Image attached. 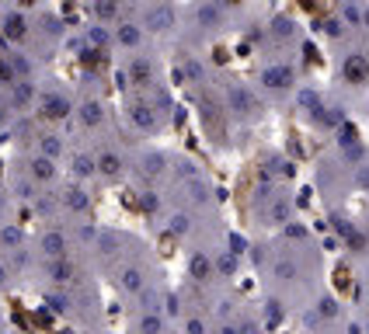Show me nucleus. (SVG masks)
<instances>
[{
  "instance_id": "f3484780",
  "label": "nucleus",
  "mask_w": 369,
  "mask_h": 334,
  "mask_svg": "<svg viewBox=\"0 0 369 334\" xmlns=\"http://www.w3.org/2000/svg\"><path fill=\"white\" fill-rule=\"evenodd\" d=\"M188 271H192V278H199V282L213 278V258L202 254V251H195V254H192V261H188Z\"/></svg>"
},
{
  "instance_id": "ea45409f",
  "label": "nucleus",
  "mask_w": 369,
  "mask_h": 334,
  "mask_svg": "<svg viewBox=\"0 0 369 334\" xmlns=\"http://www.w3.org/2000/svg\"><path fill=\"white\" fill-rule=\"evenodd\" d=\"M0 324H4V317H0Z\"/></svg>"
},
{
  "instance_id": "a878e982",
  "label": "nucleus",
  "mask_w": 369,
  "mask_h": 334,
  "mask_svg": "<svg viewBox=\"0 0 369 334\" xmlns=\"http://www.w3.org/2000/svg\"><path fill=\"white\" fill-rule=\"evenodd\" d=\"M188 230H192V216H188V212H175V216H171V234H175V237H185Z\"/></svg>"
},
{
  "instance_id": "39448f33",
  "label": "nucleus",
  "mask_w": 369,
  "mask_h": 334,
  "mask_svg": "<svg viewBox=\"0 0 369 334\" xmlns=\"http://www.w3.org/2000/svg\"><path fill=\"white\" fill-rule=\"evenodd\" d=\"M126 119H129L136 129H143V133H153V129H157V111H153L150 104H143V101H133V104L126 108Z\"/></svg>"
},
{
  "instance_id": "aec40b11",
  "label": "nucleus",
  "mask_w": 369,
  "mask_h": 334,
  "mask_svg": "<svg viewBox=\"0 0 369 334\" xmlns=\"http://www.w3.org/2000/svg\"><path fill=\"white\" fill-rule=\"evenodd\" d=\"M11 101H14L18 108H28V104L35 101V84H32V80H18V84L11 87Z\"/></svg>"
},
{
  "instance_id": "c756f323",
  "label": "nucleus",
  "mask_w": 369,
  "mask_h": 334,
  "mask_svg": "<svg viewBox=\"0 0 369 334\" xmlns=\"http://www.w3.org/2000/svg\"><path fill=\"white\" fill-rule=\"evenodd\" d=\"M185 334H209V324L202 317H188L185 320Z\"/></svg>"
},
{
  "instance_id": "6e6552de",
  "label": "nucleus",
  "mask_w": 369,
  "mask_h": 334,
  "mask_svg": "<svg viewBox=\"0 0 369 334\" xmlns=\"http://www.w3.org/2000/svg\"><path fill=\"white\" fill-rule=\"evenodd\" d=\"M60 205H63L67 212H74V216L91 212V199H87V192H84V188H77V185H70V188L60 195Z\"/></svg>"
},
{
  "instance_id": "2f4dec72",
  "label": "nucleus",
  "mask_w": 369,
  "mask_h": 334,
  "mask_svg": "<svg viewBox=\"0 0 369 334\" xmlns=\"http://www.w3.org/2000/svg\"><path fill=\"white\" fill-rule=\"evenodd\" d=\"M293 275H296L293 261H279V265H276V278H293Z\"/></svg>"
},
{
  "instance_id": "c9c22d12",
  "label": "nucleus",
  "mask_w": 369,
  "mask_h": 334,
  "mask_svg": "<svg viewBox=\"0 0 369 334\" xmlns=\"http://www.w3.org/2000/svg\"><path fill=\"white\" fill-rule=\"evenodd\" d=\"M220 271H234V258L230 254H220Z\"/></svg>"
},
{
  "instance_id": "473e14b6",
  "label": "nucleus",
  "mask_w": 369,
  "mask_h": 334,
  "mask_svg": "<svg viewBox=\"0 0 369 334\" xmlns=\"http://www.w3.org/2000/svg\"><path fill=\"white\" fill-rule=\"evenodd\" d=\"M35 209L38 212H56V202H52V199H35Z\"/></svg>"
},
{
  "instance_id": "b1692460",
  "label": "nucleus",
  "mask_w": 369,
  "mask_h": 334,
  "mask_svg": "<svg viewBox=\"0 0 369 334\" xmlns=\"http://www.w3.org/2000/svg\"><path fill=\"white\" fill-rule=\"evenodd\" d=\"M129 80H136V84H150V60H143V56L129 60Z\"/></svg>"
},
{
  "instance_id": "e433bc0d",
  "label": "nucleus",
  "mask_w": 369,
  "mask_h": 334,
  "mask_svg": "<svg viewBox=\"0 0 369 334\" xmlns=\"http://www.w3.org/2000/svg\"><path fill=\"white\" fill-rule=\"evenodd\" d=\"M49 303H52V310H67V300L63 296H49Z\"/></svg>"
},
{
  "instance_id": "dca6fc26",
  "label": "nucleus",
  "mask_w": 369,
  "mask_h": 334,
  "mask_svg": "<svg viewBox=\"0 0 369 334\" xmlns=\"http://www.w3.org/2000/svg\"><path fill=\"white\" fill-rule=\"evenodd\" d=\"M21 241H25V234L18 223H4L0 227V251H21Z\"/></svg>"
},
{
  "instance_id": "393cba45",
  "label": "nucleus",
  "mask_w": 369,
  "mask_h": 334,
  "mask_svg": "<svg viewBox=\"0 0 369 334\" xmlns=\"http://www.w3.org/2000/svg\"><path fill=\"white\" fill-rule=\"evenodd\" d=\"M45 275L52 278V282H67V278H70L74 271H70V265H67V261H49V265H45Z\"/></svg>"
},
{
  "instance_id": "f704fd0d",
  "label": "nucleus",
  "mask_w": 369,
  "mask_h": 334,
  "mask_svg": "<svg viewBox=\"0 0 369 334\" xmlns=\"http://www.w3.org/2000/svg\"><path fill=\"white\" fill-rule=\"evenodd\" d=\"M8 282H11V271L4 268V261H0V289H8Z\"/></svg>"
},
{
  "instance_id": "f8f14e48",
  "label": "nucleus",
  "mask_w": 369,
  "mask_h": 334,
  "mask_svg": "<svg viewBox=\"0 0 369 334\" xmlns=\"http://www.w3.org/2000/svg\"><path fill=\"white\" fill-rule=\"evenodd\" d=\"M70 175H74L77 181H91V178H98V160L87 157V153H77V157L70 160Z\"/></svg>"
},
{
  "instance_id": "4be33fe9",
  "label": "nucleus",
  "mask_w": 369,
  "mask_h": 334,
  "mask_svg": "<svg viewBox=\"0 0 369 334\" xmlns=\"http://www.w3.org/2000/svg\"><path fill=\"white\" fill-rule=\"evenodd\" d=\"M269 223L272 227H282V223H289V199H276L272 205H269Z\"/></svg>"
},
{
  "instance_id": "5701e85b",
  "label": "nucleus",
  "mask_w": 369,
  "mask_h": 334,
  "mask_svg": "<svg viewBox=\"0 0 369 334\" xmlns=\"http://www.w3.org/2000/svg\"><path fill=\"white\" fill-rule=\"evenodd\" d=\"M139 334H164V317L161 313H146L143 310V317H139V327H136Z\"/></svg>"
},
{
  "instance_id": "0eeeda50",
  "label": "nucleus",
  "mask_w": 369,
  "mask_h": 334,
  "mask_svg": "<svg viewBox=\"0 0 369 334\" xmlns=\"http://www.w3.org/2000/svg\"><path fill=\"white\" fill-rule=\"evenodd\" d=\"M0 25H4V38H8V42H14V45H21V42L28 38V18H25V14H18V11H8Z\"/></svg>"
},
{
  "instance_id": "ddd939ff",
  "label": "nucleus",
  "mask_w": 369,
  "mask_h": 334,
  "mask_svg": "<svg viewBox=\"0 0 369 334\" xmlns=\"http://www.w3.org/2000/svg\"><path fill=\"white\" fill-rule=\"evenodd\" d=\"M227 98H230V108H234V111H247V115H251V111H258V101H254V94H251L247 87H241V84H234Z\"/></svg>"
},
{
  "instance_id": "1a4fd4ad",
  "label": "nucleus",
  "mask_w": 369,
  "mask_h": 334,
  "mask_svg": "<svg viewBox=\"0 0 369 334\" xmlns=\"http://www.w3.org/2000/svg\"><path fill=\"white\" fill-rule=\"evenodd\" d=\"M119 282H122V289H126L129 296H139V293L146 289V275H143V268L126 265V268L119 271Z\"/></svg>"
},
{
  "instance_id": "9d476101",
  "label": "nucleus",
  "mask_w": 369,
  "mask_h": 334,
  "mask_svg": "<svg viewBox=\"0 0 369 334\" xmlns=\"http://www.w3.org/2000/svg\"><path fill=\"white\" fill-rule=\"evenodd\" d=\"M139 42H143V25L122 21V25L115 28V45H122V49H139Z\"/></svg>"
},
{
  "instance_id": "4c0bfd02",
  "label": "nucleus",
  "mask_w": 369,
  "mask_h": 334,
  "mask_svg": "<svg viewBox=\"0 0 369 334\" xmlns=\"http://www.w3.org/2000/svg\"><path fill=\"white\" fill-rule=\"evenodd\" d=\"M8 119H11V115H8V108H4V104H0V129H4V126H8Z\"/></svg>"
},
{
  "instance_id": "72a5a7b5",
  "label": "nucleus",
  "mask_w": 369,
  "mask_h": 334,
  "mask_svg": "<svg viewBox=\"0 0 369 334\" xmlns=\"http://www.w3.org/2000/svg\"><path fill=\"white\" fill-rule=\"evenodd\" d=\"M91 38H94L98 45H104V42H109V32H104V28H94V32H91Z\"/></svg>"
},
{
  "instance_id": "c85d7f7f",
  "label": "nucleus",
  "mask_w": 369,
  "mask_h": 334,
  "mask_svg": "<svg viewBox=\"0 0 369 334\" xmlns=\"http://www.w3.org/2000/svg\"><path fill=\"white\" fill-rule=\"evenodd\" d=\"M94 14H98L101 21H112V18L122 14V8H115V4H94Z\"/></svg>"
},
{
  "instance_id": "4468645a",
  "label": "nucleus",
  "mask_w": 369,
  "mask_h": 334,
  "mask_svg": "<svg viewBox=\"0 0 369 334\" xmlns=\"http://www.w3.org/2000/svg\"><path fill=\"white\" fill-rule=\"evenodd\" d=\"M261 80H265V87H272V91H286L293 84V70L289 67H269L261 74Z\"/></svg>"
},
{
  "instance_id": "bb28decb",
  "label": "nucleus",
  "mask_w": 369,
  "mask_h": 334,
  "mask_svg": "<svg viewBox=\"0 0 369 334\" xmlns=\"http://www.w3.org/2000/svg\"><path fill=\"white\" fill-rule=\"evenodd\" d=\"M8 60H11V67H14V77H18V80H28V77H32V63L25 60V56H18V52H14V56H8Z\"/></svg>"
},
{
  "instance_id": "2eb2a0df",
  "label": "nucleus",
  "mask_w": 369,
  "mask_h": 334,
  "mask_svg": "<svg viewBox=\"0 0 369 334\" xmlns=\"http://www.w3.org/2000/svg\"><path fill=\"white\" fill-rule=\"evenodd\" d=\"M342 74H345V80L362 84V80L369 77V63H366V56H348L345 67H342Z\"/></svg>"
},
{
  "instance_id": "f257e3e1",
  "label": "nucleus",
  "mask_w": 369,
  "mask_h": 334,
  "mask_svg": "<svg viewBox=\"0 0 369 334\" xmlns=\"http://www.w3.org/2000/svg\"><path fill=\"white\" fill-rule=\"evenodd\" d=\"M70 111H74V101L63 91H42L38 94V119H45V122H63Z\"/></svg>"
},
{
  "instance_id": "a211bd4d",
  "label": "nucleus",
  "mask_w": 369,
  "mask_h": 334,
  "mask_svg": "<svg viewBox=\"0 0 369 334\" xmlns=\"http://www.w3.org/2000/svg\"><path fill=\"white\" fill-rule=\"evenodd\" d=\"M223 11H227V8H220V4H202V8L195 11V21H199L202 28H213V25L223 21Z\"/></svg>"
},
{
  "instance_id": "cd10ccee",
  "label": "nucleus",
  "mask_w": 369,
  "mask_h": 334,
  "mask_svg": "<svg viewBox=\"0 0 369 334\" xmlns=\"http://www.w3.org/2000/svg\"><path fill=\"white\" fill-rule=\"evenodd\" d=\"M35 188H38V185H35L32 178H14V195H18V199H35Z\"/></svg>"
},
{
  "instance_id": "7c9ffc66",
  "label": "nucleus",
  "mask_w": 369,
  "mask_h": 334,
  "mask_svg": "<svg viewBox=\"0 0 369 334\" xmlns=\"http://www.w3.org/2000/svg\"><path fill=\"white\" fill-rule=\"evenodd\" d=\"M188 195H192V202H205V195H209V192H205V185H202V181H192V185H188Z\"/></svg>"
},
{
  "instance_id": "7ed1b4c3",
  "label": "nucleus",
  "mask_w": 369,
  "mask_h": 334,
  "mask_svg": "<svg viewBox=\"0 0 369 334\" xmlns=\"http://www.w3.org/2000/svg\"><path fill=\"white\" fill-rule=\"evenodd\" d=\"M38 247H42V254H45L49 261H67L70 241H67L63 230H45V234L38 237Z\"/></svg>"
},
{
  "instance_id": "412c9836",
  "label": "nucleus",
  "mask_w": 369,
  "mask_h": 334,
  "mask_svg": "<svg viewBox=\"0 0 369 334\" xmlns=\"http://www.w3.org/2000/svg\"><path fill=\"white\" fill-rule=\"evenodd\" d=\"M139 164H143V175H146V178H161L168 160H164V153H146Z\"/></svg>"
},
{
  "instance_id": "423d86ee",
  "label": "nucleus",
  "mask_w": 369,
  "mask_h": 334,
  "mask_svg": "<svg viewBox=\"0 0 369 334\" xmlns=\"http://www.w3.org/2000/svg\"><path fill=\"white\" fill-rule=\"evenodd\" d=\"M28 178H32L35 185H49L52 178H56V160H49V157L35 153V157L28 160Z\"/></svg>"
},
{
  "instance_id": "58836bf2",
  "label": "nucleus",
  "mask_w": 369,
  "mask_h": 334,
  "mask_svg": "<svg viewBox=\"0 0 369 334\" xmlns=\"http://www.w3.org/2000/svg\"><path fill=\"white\" fill-rule=\"evenodd\" d=\"M0 219H4V199H0Z\"/></svg>"
},
{
  "instance_id": "9b49d317",
  "label": "nucleus",
  "mask_w": 369,
  "mask_h": 334,
  "mask_svg": "<svg viewBox=\"0 0 369 334\" xmlns=\"http://www.w3.org/2000/svg\"><path fill=\"white\" fill-rule=\"evenodd\" d=\"M77 115H80V126H84V129H98V126L104 122V104L91 98V101H84V104H80Z\"/></svg>"
},
{
  "instance_id": "f03ea898",
  "label": "nucleus",
  "mask_w": 369,
  "mask_h": 334,
  "mask_svg": "<svg viewBox=\"0 0 369 334\" xmlns=\"http://www.w3.org/2000/svg\"><path fill=\"white\" fill-rule=\"evenodd\" d=\"M98 178L101 181H122V175H126V160H122V153L119 150H98Z\"/></svg>"
},
{
  "instance_id": "20e7f679",
  "label": "nucleus",
  "mask_w": 369,
  "mask_h": 334,
  "mask_svg": "<svg viewBox=\"0 0 369 334\" xmlns=\"http://www.w3.org/2000/svg\"><path fill=\"white\" fill-rule=\"evenodd\" d=\"M143 28L146 32H168V28H175V11L168 4L143 8Z\"/></svg>"
},
{
  "instance_id": "6ab92c4d",
  "label": "nucleus",
  "mask_w": 369,
  "mask_h": 334,
  "mask_svg": "<svg viewBox=\"0 0 369 334\" xmlns=\"http://www.w3.org/2000/svg\"><path fill=\"white\" fill-rule=\"evenodd\" d=\"M38 153L49 157V160H56V157L63 153V140H60L56 133H42V136H38Z\"/></svg>"
}]
</instances>
